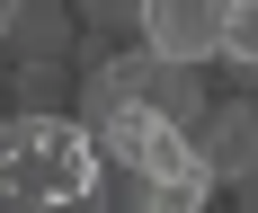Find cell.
I'll return each mask as SVG.
<instances>
[{"mask_svg": "<svg viewBox=\"0 0 258 213\" xmlns=\"http://www.w3.org/2000/svg\"><path fill=\"white\" fill-rule=\"evenodd\" d=\"M98 142L125 169V204L134 213H205V195L223 186L205 169V151H196V133L169 125V116H152V106H125Z\"/></svg>", "mask_w": 258, "mask_h": 213, "instance_id": "1", "label": "cell"}, {"mask_svg": "<svg viewBox=\"0 0 258 213\" xmlns=\"http://www.w3.org/2000/svg\"><path fill=\"white\" fill-rule=\"evenodd\" d=\"M125 106H152V116H169V125H205V80H196V62H169V53H152V45H134V53H107L98 71H80V106H72V125H89V133H107Z\"/></svg>", "mask_w": 258, "mask_h": 213, "instance_id": "2", "label": "cell"}, {"mask_svg": "<svg viewBox=\"0 0 258 213\" xmlns=\"http://www.w3.org/2000/svg\"><path fill=\"white\" fill-rule=\"evenodd\" d=\"M223 18H232V0H143V45L169 62H205V53H223Z\"/></svg>", "mask_w": 258, "mask_h": 213, "instance_id": "3", "label": "cell"}, {"mask_svg": "<svg viewBox=\"0 0 258 213\" xmlns=\"http://www.w3.org/2000/svg\"><path fill=\"white\" fill-rule=\"evenodd\" d=\"M196 151H205V169H214V178H232V186L258 169V98H249V89L205 106V125H196Z\"/></svg>", "mask_w": 258, "mask_h": 213, "instance_id": "4", "label": "cell"}, {"mask_svg": "<svg viewBox=\"0 0 258 213\" xmlns=\"http://www.w3.org/2000/svg\"><path fill=\"white\" fill-rule=\"evenodd\" d=\"M223 53H232L240 80L258 89V0H232V18H223Z\"/></svg>", "mask_w": 258, "mask_h": 213, "instance_id": "5", "label": "cell"}, {"mask_svg": "<svg viewBox=\"0 0 258 213\" xmlns=\"http://www.w3.org/2000/svg\"><path fill=\"white\" fill-rule=\"evenodd\" d=\"M89 27H143V0H80Z\"/></svg>", "mask_w": 258, "mask_h": 213, "instance_id": "6", "label": "cell"}, {"mask_svg": "<svg viewBox=\"0 0 258 213\" xmlns=\"http://www.w3.org/2000/svg\"><path fill=\"white\" fill-rule=\"evenodd\" d=\"M240 204H249V213H258V169H249V178H240Z\"/></svg>", "mask_w": 258, "mask_h": 213, "instance_id": "7", "label": "cell"}, {"mask_svg": "<svg viewBox=\"0 0 258 213\" xmlns=\"http://www.w3.org/2000/svg\"><path fill=\"white\" fill-rule=\"evenodd\" d=\"M18 9H27V0H0V18H9V27H18Z\"/></svg>", "mask_w": 258, "mask_h": 213, "instance_id": "8", "label": "cell"}, {"mask_svg": "<svg viewBox=\"0 0 258 213\" xmlns=\"http://www.w3.org/2000/svg\"><path fill=\"white\" fill-rule=\"evenodd\" d=\"M0 36H9V18H0Z\"/></svg>", "mask_w": 258, "mask_h": 213, "instance_id": "9", "label": "cell"}]
</instances>
